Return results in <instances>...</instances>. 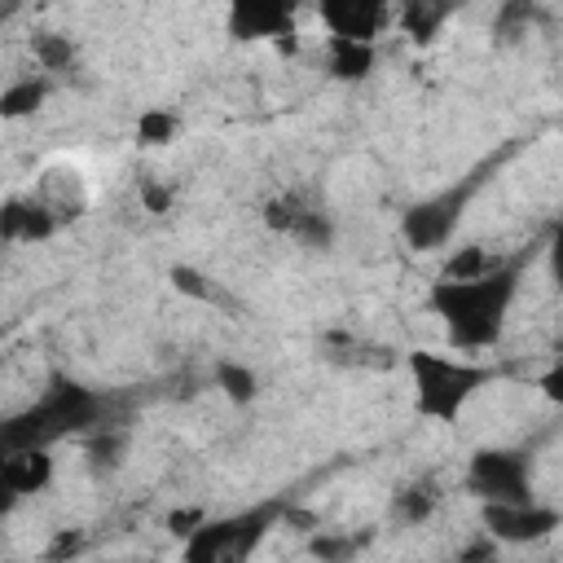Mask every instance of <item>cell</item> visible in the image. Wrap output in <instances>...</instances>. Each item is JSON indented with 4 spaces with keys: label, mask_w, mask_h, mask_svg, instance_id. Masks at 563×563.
<instances>
[{
    "label": "cell",
    "mask_w": 563,
    "mask_h": 563,
    "mask_svg": "<svg viewBox=\"0 0 563 563\" xmlns=\"http://www.w3.org/2000/svg\"><path fill=\"white\" fill-rule=\"evenodd\" d=\"M541 391H545V400L563 405V365H554V369L541 374Z\"/></svg>",
    "instance_id": "7402d4cb"
},
{
    "label": "cell",
    "mask_w": 563,
    "mask_h": 563,
    "mask_svg": "<svg viewBox=\"0 0 563 563\" xmlns=\"http://www.w3.org/2000/svg\"><path fill=\"white\" fill-rule=\"evenodd\" d=\"M449 0H405L400 9V31L413 40V44H427L440 35V26L449 22Z\"/></svg>",
    "instance_id": "5bb4252c"
},
{
    "label": "cell",
    "mask_w": 563,
    "mask_h": 563,
    "mask_svg": "<svg viewBox=\"0 0 563 563\" xmlns=\"http://www.w3.org/2000/svg\"><path fill=\"white\" fill-rule=\"evenodd\" d=\"M106 400L84 383H53L44 396H35L22 413H13L0 427V449H48L53 440H66L75 431H88L101 422Z\"/></svg>",
    "instance_id": "7a4b0ae2"
},
{
    "label": "cell",
    "mask_w": 563,
    "mask_h": 563,
    "mask_svg": "<svg viewBox=\"0 0 563 563\" xmlns=\"http://www.w3.org/2000/svg\"><path fill=\"white\" fill-rule=\"evenodd\" d=\"M273 515L277 510H251V515H233L220 523H198L185 541V559H242L260 545Z\"/></svg>",
    "instance_id": "5b68a950"
},
{
    "label": "cell",
    "mask_w": 563,
    "mask_h": 563,
    "mask_svg": "<svg viewBox=\"0 0 563 563\" xmlns=\"http://www.w3.org/2000/svg\"><path fill=\"white\" fill-rule=\"evenodd\" d=\"M31 53H35V62H40V70H48V75L75 66V44H70V35H57V31H40V35L31 40Z\"/></svg>",
    "instance_id": "e0dca14e"
},
{
    "label": "cell",
    "mask_w": 563,
    "mask_h": 563,
    "mask_svg": "<svg viewBox=\"0 0 563 563\" xmlns=\"http://www.w3.org/2000/svg\"><path fill=\"white\" fill-rule=\"evenodd\" d=\"M325 70L334 79H365L374 70V40L330 35V44H325Z\"/></svg>",
    "instance_id": "7c38bea8"
},
{
    "label": "cell",
    "mask_w": 563,
    "mask_h": 563,
    "mask_svg": "<svg viewBox=\"0 0 563 563\" xmlns=\"http://www.w3.org/2000/svg\"><path fill=\"white\" fill-rule=\"evenodd\" d=\"M559 510L541 506V501H484V528L493 541H506V545H532V541H545L554 528H559Z\"/></svg>",
    "instance_id": "52a82bcc"
},
{
    "label": "cell",
    "mask_w": 563,
    "mask_h": 563,
    "mask_svg": "<svg viewBox=\"0 0 563 563\" xmlns=\"http://www.w3.org/2000/svg\"><path fill=\"white\" fill-rule=\"evenodd\" d=\"M466 488L479 501H528L532 497V466L519 449H479L466 466Z\"/></svg>",
    "instance_id": "277c9868"
},
{
    "label": "cell",
    "mask_w": 563,
    "mask_h": 563,
    "mask_svg": "<svg viewBox=\"0 0 563 563\" xmlns=\"http://www.w3.org/2000/svg\"><path fill=\"white\" fill-rule=\"evenodd\" d=\"M466 194H471V185H462V189H444V194H435V198L413 202V207L405 211V220H400L405 242H409L413 251H435V246H444V242L453 238L457 220H462Z\"/></svg>",
    "instance_id": "8992f818"
},
{
    "label": "cell",
    "mask_w": 563,
    "mask_h": 563,
    "mask_svg": "<svg viewBox=\"0 0 563 563\" xmlns=\"http://www.w3.org/2000/svg\"><path fill=\"white\" fill-rule=\"evenodd\" d=\"M303 0H229V35L233 40H290L295 35V18H299Z\"/></svg>",
    "instance_id": "ba28073f"
},
{
    "label": "cell",
    "mask_w": 563,
    "mask_h": 563,
    "mask_svg": "<svg viewBox=\"0 0 563 563\" xmlns=\"http://www.w3.org/2000/svg\"><path fill=\"white\" fill-rule=\"evenodd\" d=\"M550 277H554V286L563 290V224H559L554 238H550Z\"/></svg>",
    "instance_id": "44dd1931"
},
{
    "label": "cell",
    "mask_w": 563,
    "mask_h": 563,
    "mask_svg": "<svg viewBox=\"0 0 563 563\" xmlns=\"http://www.w3.org/2000/svg\"><path fill=\"white\" fill-rule=\"evenodd\" d=\"M435 506H440L435 479H413V484H405V488L391 497V515H396L400 523H409V528L427 523V519L435 515Z\"/></svg>",
    "instance_id": "9a60e30c"
},
{
    "label": "cell",
    "mask_w": 563,
    "mask_h": 563,
    "mask_svg": "<svg viewBox=\"0 0 563 563\" xmlns=\"http://www.w3.org/2000/svg\"><path fill=\"white\" fill-rule=\"evenodd\" d=\"M409 378H413V409L435 422H453L471 396L488 383V369L475 361L440 356V352H409Z\"/></svg>",
    "instance_id": "3957f363"
},
{
    "label": "cell",
    "mask_w": 563,
    "mask_h": 563,
    "mask_svg": "<svg viewBox=\"0 0 563 563\" xmlns=\"http://www.w3.org/2000/svg\"><path fill=\"white\" fill-rule=\"evenodd\" d=\"M264 220H268L273 233H286V238H295V242H303V246H330V238H334L330 216H325L317 202H308L303 194H282V198H273V202L264 207Z\"/></svg>",
    "instance_id": "9c48e42d"
},
{
    "label": "cell",
    "mask_w": 563,
    "mask_h": 563,
    "mask_svg": "<svg viewBox=\"0 0 563 563\" xmlns=\"http://www.w3.org/2000/svg\"><path fill=\"white\" fill-rule=\"evenodd\" d=\"M488 268H497V260H493L484 246H457V251L444 260V273H440V277H479V273H488Z\"/></svg>",
    "instance_id": "ffe728a7"
},
{
    "label": "cell",
    "mask_w": 563,
    "mask_h": 563,
    "mask_svg": "<svg viewBox=\"0 0 563 563\" xmlns=\"http://www.w3.org/2000/svg\"><path fill=\"white\" fill-rule=\"evenodd\" d=\"M48 97V79H13L4 92H0V114L4 119H22V114H35Z\"/></svg>",
    "instance_id": "2e32d148"
},
{
    "label": "cell",
    "mask_w": 563,
    "mask_h": 563,
    "mask_svg": "<svg viewBox=\"0 0 563 563\" xmlns=\"http://www.w3.org/2000/svg\"><path fill=\"white\" fill-rule=\"evenodd\" d=\"M57 229V216L48 202H9L4 207V238L9 242H35V238H48Z\"/></svg>",
    "instance_id": "4fadbf2b"
},
{
    "label": "cell",
    "mask_w": 563,
    "mask_h": 563,
    "mask_svg": "<svg viewBox=\"0 0 563 563\" xmlns=\"http://www.w3.org/2000/svg\"><path fill=\"white\" fill-rule=\"evenodd\" d=\"M216 387H220L229 400L246 405V400H255V391H260V378H255V369H246V365L220 361V365H216Z\"/></svg>",
    "instance_id": "d6986e66"
},
{
    "label": "cell",
    "mask_w": 563,
    "mask_h": 563,
    "mask_svg": "<svg viewBox=\"0 0 563 563\" xmlns=\"http://www.w3.org/2000/svg\"><path fill=\"white\" fill-rule=\"evenodd\" d=\"M0 479L9 493H40L53 479V457L48 449H9L0 462Z\"/></svg>",
    "instance_id": "8fae6325"
},
{
    "label": "cell",
    "mask_w": 563,
    "mask_h": 563,
    "mask_svg": "<svg viewBox=\"0 0 563 563\" xmlns=\"http://www.w3.org/2000/svg\"><path fill=\"white\" fill-rule=\"evenodd\" d=\"M317 9L325 31L343 40H374L387 22V0H317Z\"/></svg>",
    "instance_id": "30bf717a"
},
{
    "label": "cell",
    "mask_w": 563,
    "mask_h": 563,
    "mask_svg": "<svg viewBox=\"0 0 563 563\" xmlns=\"http://www.w3.org/2000/svg\"><path fill=\"white\" fill-rule=\"evenodd\" d=\"M515 295H519V264H497L479 277H440L427 290V303L457 352H479L501 339Z\"/></svg>",
    "instance_id": "6da1fadb"
},
{
    "label": "cell",
    "mask_w": 563,
    "mask_h": 563,
    "mask_svg": "<svg viewBox=\"0 0 563 563\" xmlns=\"http://www.w3.org/2000/svg\"><path fill=\"white\" fill-rule=\"evenodd\" d=\"M176 136H180V114L176 110H163V106L141 110V119H136V141L141 145H172Z\"/></svg>",
    "instance_id": "ac0fdd59"
}]
</instances>
